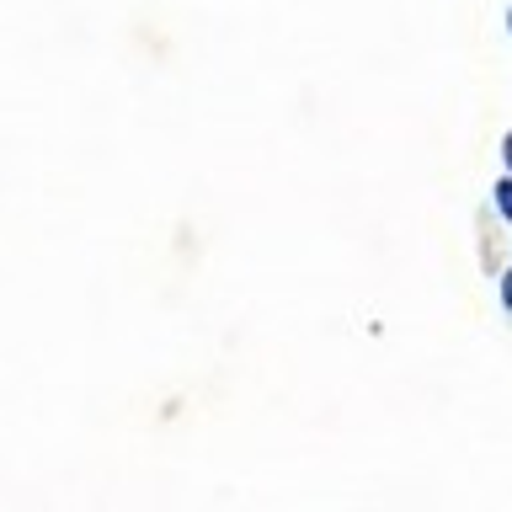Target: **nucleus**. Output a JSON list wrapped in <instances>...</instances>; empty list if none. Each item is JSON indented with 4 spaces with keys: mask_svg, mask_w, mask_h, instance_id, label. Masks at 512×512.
Wrapping results in <instances>:
<instances>
[{
    "mask_svg": "<svg viewBox=\"0 0 512 512\" xmlns=\"http://www.w3.org/2000/svg\"><path fill=\"white\" fill-rule=\"evenodd\" d=\"M491 198H496V208H502V219L512 224V176H502V182L491 187Z\"/></svg>",
    "mask_w": 512,
    "mask_h": 512,
    "instance_id": "1",
    "label": "nucleus"
},
{
    "mask_svg": "<svg viewBox=\"0 0 512 512\" xmlns=\"http://www.w3.org/2000/svg\"><path fill=\"white\" fill-rule=\"evenodd\" d=\"M502 304H507V310H512V267L502 272Z\"/></svg>",
    "mask_w": 512,
    "mask_h": 512,
    "instance_id": "2",
    "label": "nucleus"
},
{
    "mask_svg": "<svg viewBox=\"0 0 512 512\" xmlns=\"http://www.w3.org/2000/svg\"><path fill=\"white\" fill-rule=\"evenodd\" d=\"M502 166H507V176H512V128H507V139H502Z\"/></svg>",
    "mask_w": 512,
    "mask_h": 512,
    "instance_id": "3",
    "label": "nucleus"
},
{
    "mask_svg": "<svg viewBox=\"0 0 512 512\" xmlns=\"http://www.w3.org/2000/svg\"><path fill=\"white\" fill-rule=\"evenodd\" d=\"M507 32H512V11H507Z\"/></svg>",
    "mask_w": 512,
    "mask_h": 512,
    "instance_id": "4",
    "label": "nucleus"
}]
</instances>
